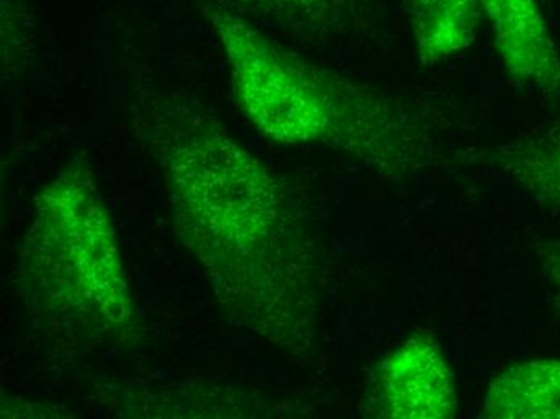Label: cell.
<instances>
[{"mask_svg": "<svg viewBox=\"0 0 560 419\" xmlns=\"http://www.w3.org/2000/svg\"><path fill=\"white\" fill-rule=\"evenodd\" d=\"M126 115L162 175L174 236L229 325L308 363L327 258L289 181L189 92L135 81Z\"/></svg>", "mask_w": 560, "mask_h": 419, "instance_id": "6da1fadb", "label": "cell"}, {"mask_svg": "<svg viewBox=\"0 0 560 419\" xmlns=\"http://www.w3.org/2000/svg\"><path fill=\"white\" fill-rule=\"evenodd\" d=\"M201 7L237 107L269 141L334 150L398 183L440 172L459 156L443 148L439 115L427 102L300 56L224 0H201Z\"/></svg>", "mask_w": 560, "mask_h": 419, "instance_id": "7a4b0ae2", "label": "cell"}, {"mask_svg": "<svg viewBox=\"0 0 560 419\" xmlns=\"http://www.w3.org/2000/svg\"><path fill=\"white\" fill-rule=\"evenodd\" d=\"M15 289L26 319L54 346L97 353L142 344L118 231L85 156L71 160L34 197Z\"/></svg>", "mask_w": 560, "mask_h": 419, "instance_id": "3957f363", "label": "cell"}, {"mask_svg": "<svg viewBox=\"0 0 560 419\" xmlns=\"http://www.w3.org/2000/svg\"><path fill=\"white\" fill-rule=\"evenodd\" d=\"M358 410L374 419L456 417V376L435 334L412 333L382 357L365 377Z\"/></svg>", "mask_w": 560, "mask_h": 419, "instance_id": "277c9868", "label": "cell"}, {"mask_svg": "<svg viewBox=\"0 0 560 419\" xmlns=\"http://www.w3.org/2000/svg\"><path fill=\"white\" fill-rule=\"evenodd\" d=\"M487 16L494 50L518 86L560 94V50L538 0H478Z\"/></svg>", "mask_w": 560, "mask_h": 419, "instance_id": "5b68a950", "label": "cell"}, {"mask_svg": "<svg viewBox=\"0 0 560 419\" xmlns=\"http://www.w3.org/2000/svg\"><path fill=\"white\" fill-rule=\"evenodd\" d=\"M256 20L311 43L360 36L377 22L381 0H224Z\"/></svg>", "mask_w": 560, "mask_h": 419, "instance_id": "8992f818", "label": "cell"}, {"mask_svg": "<svg viewBox=\"0 0 560 419\" xmlns=\"http://www.w3.org/2000/svg\"><path fill=\"white\" fill-rule=\"evenodd\" d=\"M108 389V386H105ZM110 394L101 395L104 404L128 418H255L271 414V401L255 397L252 392L228 386L198 383L197 386L155 387L138 392L110 386Z\"/></svg>", "mask_w": 560, "mask_h": 419, "instance_id": "52a82bcc", "label": "cell"}, {"mask_svg": "<svg viewBox=\"0 0 560 419\" xmlns=\"http://www.w3.org/2000/svg\"><path fill=\"white\" fill-rule=\"evenodd\" d=\"M478 417L560 419V357L515 361L487 384Z\"/></svg>", "mask_w": 560, "mask_h": 419, "instance_id": "ba28073f", "label": "cell"}, {"mask_svg": "<svg viewBox=\"0 0 560 419\" xmlns=\"http://www.w3.org/2000/svg\"><path fill=\"white\" fill-rule=\"evenodd\" d=\"M469 159L497 170L538 206L560 207V120Z\"/></svg>", "mask_w": 560, "mask_h": 419, "instance_id": "9c48e42d", "label": "cell"}, {"mask_svg": "<svg viewBox=\"0 0 560 419\" xmlns=\"http://www.w3.org/2000/svg\"><path fill=\"white\" fill-rule=\"evenodd\" d=\"M420 65L432 68L469 50L480 23L478 0H405Z\"/></svg>", "mask_w": 560, "mask_h": 419, "instance_id": "30bf717a", "label": "cell"}, {"mask_svg": "<svg viewBox=\"0 0 560 419\" xmlns=\"http://www.w3.org/2000/svg\"><path fill=\"white\" fill-rule=\"evenodd\" d=\"M535 251L539 271L551 294L552 305L560 313V240L538 242Z\"/></svg>", "mask_w": 560, "mask_h": 419, "instance_id": "8fae6325", "label": "cell"}]
</instances>
